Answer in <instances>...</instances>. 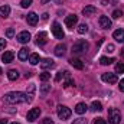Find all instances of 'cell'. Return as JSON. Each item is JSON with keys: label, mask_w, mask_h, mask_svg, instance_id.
<instances>
[{"label": "cell", "mask_w": 124, "mask_h": 124, "mask_svg": "<svg viewBox=\"0 0 124 124\" xmlns=\"http://www.w3.org/2000/svg\"><path fill=\"white\" fill-rule=\"evenodd\" d=\"M71 114H72V111H71V108H68L66 105H59V107H58V117H59L61 120H68V118L71 117Z\"/></svg>", "instance_id": "277c9868"}, {"label": "cell", "mask_w": 124, "mask_h": 124, "mask_svg": "<svg viewBox=\"0 0 124 124\" xmlns=\"http://www.w3.org/2000/svg\"><path fill=\"white\" fill-rule=\"evenodd\" d=\"M72 84H74V81L69 78V72H68V74H66V81L63 82V87H65V88H68V87H71Z\"/></svg>", "instance_id": "f546056e"}, {"label": "cell", "mask_w": 124, "mask_h": 124, "mask_svg": "<svg viewBox=\"0 0 124 124\" xmlns=\"http://www.w3.org/2000/svg\"><path fill=\"white\" fill-rule=\"evenodd\" d=\"M31 4H32V0H22V1H20V6H22L23 9H26V7H29Z\"/></svg>", "instance_id": "1f68e13d"}, {"label": "cell", "mask_w": 124, "mask_h": 124, "mask_svg": "<svg viewBox=\"0 0 124 124\" xmlns=\"http://www.w3.org/2000/svg\"><path fill=\"white\" fill-rule=\"evenodd\" d=\"M13 58H15V54L12 51H7V52H4L1 55V61L4 62V63H10V62L13 61Z\"/></svg>", "instance_id": "5bb4252c"}, {"label": "cell", "mask_w": 124, "mask_h": 124, "mask_svg": "<svg viewBox=\"0 0 124 124\" xmlns=\"http://www.w3.org/2000/svg\"><path fill=\"white\" fill-rule=\"evenodd\" d=\"M49 1H51V0H40L42 4H46V3H49Z\"/></svg>", "instance_id": "7bdbcfd3"}, {"label": "cell", "mask_w": 124, "mask_h": 124, "mask_svg": "<svg viewBox=\"0 0 124 124\" xmlns=\"http://www.w3.org/2000/svg\"><path fill=\"white\" fill-rule=\"evenodd\" d=\"M46 38H48L46 32H39V33L36 35V45H45L46 40H48Z\"/></svg>", "instance_id": "8fae6325"}, {"label": "cell", "mask_w": 124, "mask_h": 124, "mask_svg": "<svg viewBox=\"0 0 124 124\" xmlns=\"http://www.w3.org/2000/svg\"><path fill=\"white\" fill-rule=\"evenodd\" d=\"M33 91H35V84H31L29 85V94H32Z\"/></svg>", "instance_id": "60d3db41"}, {"label": "cell", "mask_w": 124, "mask_h": 124, "mask_svg": "<svg viewBox=\"0 0 124 124\" xmlns=\"http://www.w3.org/2000/svg\"><path fill=\"white\" fill-rule=\"evenodd\" d=\"M102 110V104L100 102V101H94L93 104H91V111H101Z\"/></svg>", "instance_id": "cb8c5ba5"}, {"label": "cell", "mask_w": 124, "mask_h": 124, "mask_svg": "<svg viewBox=\"0 0 124 124\" xmlns=\"http://www.w3.org/2000/svg\"><path fill=\"white\" fill-rule=\"evenodd\" d=\"M94 124H107V121H105L104 118H97V120L94 121Z\"/></svg>", "instance_id": "8d00e7d4"}, {"label": "cell", "mask_w": 124, "mask_h": 124, "mask_svg": "<svg viewBox=\"0 0 124 124\" xmlns=\"http://www.w3.org/2000/svg\"><path fill=\"white\" fill-rule=\"evenodd\" d=\"M87 110H88V107H87L85 102H78V104L75 105V113H77V114H84Z\"/></svg>", "instance_id": "ac0fdd59"}, {"label": "cell", "mask_w": 124, "mask_h": 124, "mask_svg": "<svg viewBox=\"0 0 124 124\" xmlns=\"http://www.w3.org/2000/svg\"><path fill=\"white\" fill-rule=\"evenodd\" d=\"M98 23H100V26L102 29H110L111 28V20L108 19V16H100Z\"/></svg>", "instance_id": "30bf717a"}, {"label": "cell", "mask_w": 124, "mask_h": 124, "mask_svg": "<svg viewBox=\"0 0 124 124\" xmlns=\"http://www.w3.org/2000/svg\"><path fill=\"white\" fill-rule=\"evenodd\" d=\"M111 16H113L114 19H118V17H121V16H123V12L117 9V10H114V12H113V15H111Z\"/></svg>", "instance_id": "4dcf8cb0"}, {"label": "cell", "mask_w": 124, "mask_h": 124, "mask_svg": "<svg viewBox=\"0 0 124 124\" xmlns=\"http://www.w3.org/2000/svg\"><path fill=\"white\" fill-rule=\"evenodd\" d=\"M9 15H10V7H9L7 4H3V6L0 7V16H1L3 19H6V17H9Z\"/></svg>", "instance_id": "ffe728a7"}, {"label": "cell", "mask_w": 124, "mask_h": 124, "mask_svg": "<svg viewBox=\"0 0 124 124\" xmlns=\"http://www.w3.org/2000/svg\"><path fill=\"white\" fill-rule=\"evenodd\" d=\"M40 66H42V69H51V68L55 66V62L51 58H46V59H43V61L40 62Z\"/></svg>", "instance_id": "4fadbf2b"}, {"label": "cell", "mask_w": 124, "mask_h": 124, "mask_svg": "<svg viewBox=\"0 0 124 124\" xmlns=\"http://www.w3.org/2000/svg\"><path fill=\"white\" fill-rule=\"evenodd\" d=\"M28 56H29V52H28V48H22V49L19 51V55H17V58H19V61H26V59H28Z\"/></svg>", "instance_id": "44dd1931"}, {"label": "cell", "mask_w": 124, "mask_h": 124, "mask_svg": "<svg viewBox=\"0 0 124 124\" xmlns=\"http://www.w3.org/2000/svg\"><path fill=\"white\" fill-rule=\"evenodd\" d=\"M52 33H54V36L56 39H63V36H65V33L62 31V26L58 22H54V25H52Z\"/></svg>", "instance_id": "5b68a950"}, {"label": "cell", "mask_w": 124, "mask_h": 124, "mask_svg": "<svg viewBox=\"0 0 124 124\" xmlns=\"http://www.w3.org/2000/svg\"><path fill=\"white\" fill-rule=\"evenodd\" d=\"M108 120L110 124H120L121 121V114L117 108H110L108 110Z\"/></svg>", "instance_id": "3957f363"}, {"label": "cell", "mask_w": 124, "mask_h": 124, "mask_svg": "<svg viewBox=\"0 0 124 124\" xmlns=\"http://www.w3.org/2000/svg\"><path fill=\"white\" fill-rule=\"evenodd\" d=\"M26 20H28V23H29L31 26H35V25L38 23V20H39V16H38L35 12H31V13L28 15V17H26Z\"/></svg>", "instance_id": "7c38bea8"}, {"label": "cell", "mask_w": 124, "mask_h": 124, "mask_svg": "<svg viewBox=\"0 0 124 124\" xmlns=\"http://www.w3.org/2000/svg\"><path fill=\"white\" fill-rule=\"evenodd\" d=\"M0 74H3V71H1V68H0Z\"/></svg>", "instance_id": "f6af8a7d"}, {"label": "cell", "mask_w": 124, "mask_h": 124, "mask_svg": "<svg viewBox=\"0 0 124 124\" xmlns=\"http://www.w3.org/2000/svg\"><path fill=\"white\" fill-rule=\"evenodd\" d=\"M113 38L117 40V42H124V31L123 29H117V31L113 32Z\"/></svg>", "instance_id": "9a60e30c"}, {"label": "cell", "mask_w": 124, "mask_h": 124, "mask_svg": "<svg viewBox=\"0 0 124 124\" xmlns=\"http://www.w3.org/2000/svg\"><path fill=\"white\" fill-rule=\"evenodd\" d=\"M39 116H40V108H32L31 111L28 113L26 118H28V121L33 123L35 120H38V117H39Z\"/></svg>", "instance_id": "ba28073f"}, {"label": "cell", "mask_w": 124, "mask_h": 124, "mask_svg": "<svg viewBox=\"0 0 124 124\" xmlns=\"http://www.w3.org/2000/svg\"><path fill=\"white\" fill-rule=\"evenodd\" d=\"M118 88H120V91H121V93H124V79H121V81H120Z\"/></svg>", "instance_id": "74e56055"}, {"label": "cell", "mask_w": 124, "mask_h": 124, "mask_svg": "<svg viewBox=\"0 0 124 124\" xmlns=\"http://www.w3.org/2000/svg\"><path fill=\"white\" fill-rule=\"evenodd\" d=\"M4 102H9V104H22V102H31L32 100V94H25L20 93V91H12V93H7L3 97Z\"/></svg>", "instance_id": "6da1fadb"}, {"label": "cell", "mask_w": 124, "mask_h": 124, "mask_svg": "<svg viewBox=\"0 0 124 124\" xmlns=\"http://www.w3.org/2000/svg\"><path fill=\"white\" fill-rule=\"evenodd\" d=\"M101 79L107 84H116L118 79H117V74H113V72H105L101 75Z\"/></svg>", "instance_id": "52a82bcc"}, {"label": "cell", "mask_w": 124, "mask_h": 124, "mask_svg": "<svg viewBox=\"0 0 124 124\" xmlns=\"http://www.w3.org/2000/svg\"><path fill=\"white\" fill-rule=\"evenodd\" d=\"M4 46H6V40H4V39H1V38H0V51H1V49H3V48H4Z\"/></svg>", "instance_id": "f35d334b"}, {"label": "cell", "mask_w": 124, "mask_h": 124, "mask_svg": "<svg viewBox=\"0 0 124 124\" xmlns=\"http://www.w3.org/2000/svg\"><path fill=\"white\" fill-rule=\"evenodd\" d=\"M12 124H19V123H12Z\"/></svg>", "instance_id": "bcb514c9"}, {"label": "cell", "mask_w": 124, "mask_h": 124, "mask_svg": "<svg viewBox=\"0 0 124 124\" xmlns=\"http://www.w3.org/2000/svg\"><path fill=\"white\" fill-rule=\"evenodd\" d=\"M39 78H40V81H48V79H51V74L48 72V71H45V72H42L40 75H39Z\"/></svg>", "instance_id": "4316f807"}, {"label": "cell", "mask_w": 124, "mask_h": 124, "mask_svg": "<svg viewBox=\"0 0 124 124\" xmlns=\"http://www.w3.org/2000/svg\"><path fill=\"white\" fill-rule=\"evenodd\" d=\"M72 124H88V121L85 120V118H82V117H79V118H77V120H74V123Z\"/></svg>", "instance_id": "d6a6232c"}, {"label": "cell", "mask_w": 124, "mask_h": 124, "mask_svg": "<svg viewBox=\"0 0 124 124\" xmlns=\"http://www.w3.org/2000/svg\"><path fill=\"white\" fill-rule=\"evenodd\" d=\"M95 12H97L95 6H85L82 10V15L84 16H93V15H95Z\"/></svg>", "instance_id": "d6986e66"}, {"label": "cell", "mask_w": 124, "mask_h": 124, "mask_svg": "<svg viewBox=\"0 0 124 124\" xmlns=\"http://www.w3.org/2000/svg\"><path fill=\"white\" fill-rule=\"evenodd\" d=\"M48 16H49L48 13H43V15H42V19H45V20H46V19H48Z\"/></svg>", "instance_id": "b9f144b4"}, {"label": "cell", "mask_w": 124, "mask_h": 124, "mask_svg": "<svg viewBox=\"0 0 124 124\" xmlns=\"http://www.w3.org/2000/svg\"><path fill=\"white\" fill-rule=\"evenodd\" d=\"M107 51H108L110 54H111V52H114V46H113V45H107Z\"/></svg>", "instance_id": "ab89813d"}, {"label": "cell", "mask_w": 124, "mask_h": 124, "mask_svg": "<svg viewBox=\"0 0 124 124\" xmlns=\"http://www.w3.org/2000/svg\"><path fill=\"white\" fill-rule=\"evenodd\" d=\"M90 45L87 40H77L74 45H72V52L74 54H85L88 51Z\"/></svg>", "instance_id": "7a4b0ae2"}, {"label": "cell", "mask_w": 124, "mask_h": 124, "mask_svg": "<svg viewBox=\"0 0 124 124\" xmlns=\"http://www.w3.org/2000/svg\"><path fill=\"white\" fill-rule=\"evenodd\" d=\"M39 124H55V123L52 121V118H49V117H46V118H43V120H42V121H40Z\"/></svg>", "instance_id": "e575fe53"}, {"label": "cell", "mask_w": 124, "mask_h": 124, "mask_svg": "<svg viewBox=\"0 0 124 124\" xmlns=\"http://www.w3.org/2000/svg\"><path fill=\"white\" fill-rule=\"evenodd\" d=\"M65 52H66V46H65L63 43H59V45L55 46V55H56V56H63Z\"/></svg>", "instance_id": "2e32d148"}, {"label": "cell", "mask_w": 124, "mask_h": 124, "mask_svg": "<svg viewBox=\"0 0 124 124\" xmlns=\"http://www.w3.org/2000/svg\"><path fill=\"white\" fill-rule=\"evenodd\" d=\"M6 36H7V38H13V36H15V29H13V28H9L7 32H6Z\"/></svg>", "instance_id": "836d02e7"}, {"label": "cell", "mask_w": 124, "mask_h": 124, "mask_svg": "<svg viewBox=\"0 0 124 124\" xmlns=\"http://www.w3.org/2000/svg\"><path fill=\"white\" fill-rule=\"evenodd\" d=\"M124 72V63L123 62H118L116 65V74H123Z\"/></svg>", "instance_id": "83f0119b"}, {"label": "cell", "mask_w": 124, "mask_h": 124, "mask_svg": "<svg viewBox=\"0 0 124 124\" xmlns=\"http://www.w3.org/2000/svg\"><path fill=\"white\" fill-rule=\"evenodd\" d=\"M20 43H28L29 40H31V33L28 31H23V32H20L19 35H17V38H16Z\"/></svg>", "instance_id": "9c48e42d"}, {"label": "cell", "mask_w": 124, "mask_h": 124, "mask_svg": "<svg viewBox=\"0 0 124 124\" xmlns=\"http://www.w3.org/2000/svg\"><path fill=\"white\" fill-rule=\"evenodd\" d=\"M0 124H7V120H0Z\"/></svg>", "instance_id": "ee69618b"}, {"label": "cell", "mask_w": 124, "mask_h": 124, "mask_svg": "<svg viewBox=\"0 0 124 124\" xmlns=\"http://www.w3.org/2000/svg\"><path fill=\"white\" fill-rule=\"evenodd\" d=\"M87 32H88V25H85V23H81V25L78 26V33L84 35V33H87Z\"/></svg>", "instance_id": "484cf974"}, {"label": "cell", "mask_w": 124, "mask_h": 124, "mask_svg": "<svg viewBox=\"0 0 124 124\" xmlns=\"http://www.w3.org/2000/svg\"><path fill=\"white\" fill-rule=\"evenodd\" d=\"M7 78H9L10 81H16V79L19 78V72H17L16 69H10V71L7 72Z\"/></svg>", "instance_id": "7402d4cb"}, {"label": "cell", "mask_w": 124, "mask_h": 124, "mask_svg": "<svg viewBox=\"0 0 124 124\" xmlns=\"http://www.w3.org/2000/svg\"><path fill=\"white\" fill-rule=\"evenodd\" d=\"M62 77H65V72H63V74H62V72H58V75H56L55 81H56V82H59V81L62 79Z\"/></svg>", "instance_id": "d590c367"}, {"label": "cell", "mask_w": 124, "mask_h": 124, "mask_svg": "<svg viewBox=\"0 0 124 124\" xmlns=\"http://www.w3.org/2000/svg\"><path fill=\"white\" fill-rule=\"evenodd\" d=\"M114 62V58H107V56H101L100 58V63L101 65H110Z\"/></svg>", "instance_id": "d4e9b609"}, {"label": "cell", "mask_w": 124, "mask_h": 124, "mask_svg": "<svg viewBox=\"0 0 124 124\" xmlns=\"http://www.w3.org/2000/svg\"><path fill=\"white\" fill-rule=\"evenodd\" d=\"M69 63H71L75 69H82V68H84V62L81 61V59H78V58H72V59H69Z\"/></svg>", "instance_id": "e0dca14e"}, {"label": "cell", "mask_w": 124, "mask_h": 124, "mask_svg": "<svg viewBox=\"0 0 124 124\" xmlns=\"http://www.w3.org/2000/svg\"><path fill=\"white\" fill-rule=\"evenodd\" d=\"M51 91V85H48V84H45V85H42L40 87V94L42 95H45V94H48Z\"/></svg>", "instance_id": "f1b7e54d"}, {"label": "cell", "mask_w": 124, "mask_h": 124, "mask_svg": "<svg viewBox=\"0 0 124 124\" xmlns=\"http://www.w3.org/2000/svg\"><path fill=\"white\" fill-rule=\"evenodd\" d=\"M77 23H78V16L77 15H68L65 17V25H66L68 29H74Z\"/></svg>", "instance_id": "8992f818"}, {"label": "cell", "mask_w": 124, "mask_h": 124, "mask_svg": "<svg viewBox=\"0 0 124 124\" xmlns=\"http://www.w3.org/2000/svg\"><path fill=\"white\" fill-rule=\"evenodd\" d=\"M29 62H31V65H38L40 62V56L38 54H32L31 56H29Z\"/></svg>", "instance_id": "603a6c76"}]
</instances>
